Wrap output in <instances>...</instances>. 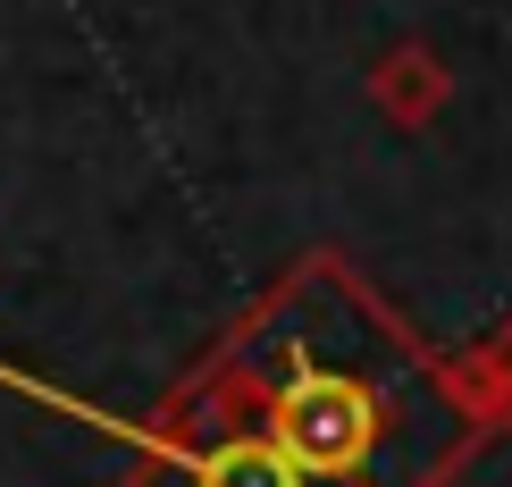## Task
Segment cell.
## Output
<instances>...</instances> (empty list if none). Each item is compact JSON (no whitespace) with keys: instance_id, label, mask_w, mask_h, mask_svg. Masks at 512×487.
Returning a JSON list of instances; mask_svg holds the SVG:
<instances>
[{"instance_id":"1","label":"cell","mask_w":512,"mask_h":487,"mask_svg":"<svg viewBox=\"0 0 512 487\" xmlns=\"http://www.w3.org/2000/svg\"><path fill=\"white\" fill-rule=\"evenodd\" d=\"M261 412H269L261 437L294 462L303 487H353L378 462L387 412H378V387L353 370H294L286 387H269Z\"/></svg>"},{"instance_id":"2","label":"cell","mask_w":512,"mask_h":487,"mask_svg":"<svg viewBox=\"0 0 512 487\" xmlns=\"http://www.w3.org/2000/svg\"><path fill=\"white\" fill-rule=\"evenodd\" d=\"M370 101H378V118H395L403 135H420V126H437L445 101H454V68H445L429 42H395L370 68Z\"/></svg>"},{"instance_id":"3","label":"cell","mask_w":512,"mask_h":487,"mask_svg":"<svg viewBox=\"0 0 512 487\" xmlns=\"http://www.w3.org/2000/svg\"><path fill=\"white\" fill-rule=\"evenodd\" d=\"M194 487H303V479L269 437H219L194 454Z\"/></svg>"},{"instance_id":"4","label":"cell","mask_w":512,"mask_h":487,"mask_svg":"<svg viewBox=\"0 0 512 487\" xmlns=\"http://www.w3.org/2000/svg\"><path fill=\"white\" fill-rule=\"evenodd\" d=\"M445 378H454L462 412H479V420H512V328H504V336H487V345H479V353H462V362H445Z\"/></svg>"}]
</instances>
